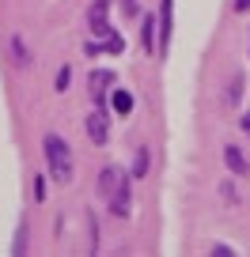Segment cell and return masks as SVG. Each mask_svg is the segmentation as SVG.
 Segmentation results:
<instances>
[{
	"label": "cell",
	"mask_w": 250,
	"mask_h": 257,
	"mask_svg": "<svg viewBox=\"0 0 250 257\" xmlns=\"http://www.w3.org/2000/svg\"><path fill=\"white\" fill-rule=\"evenodd\" d=\"M121 185H125V174H121L118 167H106V170H103V178H99V193H103L106 201H110V197L121 189Z\"/></svg>",
	"instance_id": "obj_4"
},
{
	"label": "cell",
	"mask_w": 250,
	"mask_h": 257,
	"mask_svg": "<svg viewBox=\"0 0 250 257\" xmlns=\"http://www.w3.org/2000/svg\"><path fill=\"white\" fill-rule=\"evenodd\" d=\"M12 53H16L19 64H27V49H23V38H12Z\"/></svg>",
	"instance_id": "obj_11"
},
{
	"label": "cell",
	"mask_w": 250,
	"mask_h": 257,
	"mask_svg": "<svg viewBox=\"0 0 250 257\" xmlns=\"http://www.w3.org/2000/svg\"><path fill=\"white\" fill-rule=\"evenodd\" d=\"M110 72H91V98H95V106H103L106 91H110Z\"/></svg>",
	"instance_id": "obj_6"
},
{
	"label": "cell",
	"mask_w": 250,
	"mask_h": 257,
	"mask_svg": "<svg viewBox=\"0 0 250 257\" xmlns=\"http://www.w3.org/2000/svg\"><path fill=\"white\" fill-rule=\"evenodd\" d=\"M133 174H148V152H144V148H140V152H137V170H133Z\"/></svg>",
	"instance_id": "obj_12"
},
{
	"label": "cell",
	"mask_w": 250,
	"mask_h": 257,
	"mask_svg": "<svg viewBox=\"0 0 250 257\" xmlns=\"http://www.w3.org/2000/svg\"><path fill=\"white\" fill-rule=\"evenodd\" d=\"M224 159H227V170H231V174H246V159H242L239 148H227Z\"/></svg>",
	"instance_id": "obj_9"
},
{
	"label": "cell",
	"mask_w": 250,
	"mask_h": 257,
	"mask_svg": "<svg viewBox=\"0 0 250 257\" xmlns=\"http://www.w3.org/2000/svg\"><path fill=\"white\" fill-rule=\"evenodd\" d=\"M250 8V0H235V12H246Z\"/></svg>",
	"instance_id": "obj_16"
},
{
	"label": "cell",
	"mask_w": 250,
	"mask_h": 257,
	"mask_svg": "<svg viewBox=\"0 0 250 257\" xmlns=\"http://www.w3.org/2000/svg\"><path fill=\"white\" fill-rule=\"evenodd\" d=\"M110 102H114V113H121V117H129V113H133V95H129V91H114V95H110Z\"/></svg>",
	"instance_id": "obj_8"
},
{
	"label": "cell",
	"mask_w": 250,
	"mask_h": 257,
	"mask_svg": "<svg viewBox=\"0 0 250 257\" xmlns=\"http://www.w3.org/2000/svg\"><path fill=\"white\" fill-rule=\"evenodd\" d=\"M88 137L95 140V144H106V137H110V125H106V113H103V106H99V110L88 117Z\"/></svg>",
	"instance_id": "obj_5"
},
{
	"label": "cell",
	"mask_w": 250,
	"mask_h": 257,
	"mask_svg": "<svg viewBox=\"0 0 250 257\" xmlns=\"http://www.w3.org/2000/svg\"><path fill=\"white\" fill-rule=\"evenodd\" d=\"M144 49L155 53V16H144Z\"/></svg>",
	"instance_id": "obj_10"
},
{
	"label": "cell",
	"mask_w": 250,
	"mask_h": 257,
	"mask_svg": "<svg viewBox=\"0 0 250 257\" xmlns=\"http://www.w3.org/2000/svg\"><path fill=\"white\" fill-rule=\"evenodd\" d=\"M46 163H49V174H53L57 182H68V178H72V152H68V144L57 137V133L46 137Z\"/></svg>",
	"instance_id": "obj_1"
},
{
	"label": "cell",
	"mask_w": 250,
	"mask_h": 257,
	"mask_svg": "<svg viewBox=\"0 0 250 257\" xmlns=\"http://www.w3.org/2000/svg\"><path fill=\"white\" fill-rule=\"evenodd\" d=\"M16 253H27V223H19V234H16Z\"/></svg>",
	"instance_id": "obj_13"
},
{
	"label": "cell",
	"mask_w": 250,
	"mask_h": 257,
	"mask_svg": "<svg viewBox=\"0 0 250 257\" xmlns=\"http://www.w3.org/2000/svg\"><path fill=\"white\" fill-rule=\"evenodd\" d=\"M106 12H110V0H95L91 4V12H88V23H91V34L95 38L88 42V53H103V42L110 38V19H106Z\"/></svg>",
	"instance_id": "obj_2"
},
{
	"label": "cell",
	"mask_w": 250,
	"mask_h": 257,
	"mask_svg": "<svg viewBox=\"0 0 250 257\" xmlns=\"http://www.w3.org/2000/svg\"><path fill=\"white\" fill-rule=\"evenodd\" d=\"M242 128H246V133H250V113H246V117H242Z\"/></svg>",
	"instance_id": "obj_17"
},
{
	"label": "cell",
	"mask_w": 250,
	"mask_h": 257,
	"mask_svg": "<svg viewBox=\"0 0 250 257\" xmlns=\"http://www.w3.org/2000/svg\"><path fill=\"white\" fill-rule=\"evenodd\" d=\"M65 87H68V64L57 72V91H65Z\"/></svg>",
	"instance_id": "obj_14"
},
{
	"label": "cell",
	"mask_w": 250,
	"mask_h": 257,
	"mask_svg": "<svg viewBox=\"0 0 250 257\" xmlns=\"http://www.w3.org/2000/svg\"><path fill=\"white\" fill-rule=\"evenodd\" d=\"M129 201H133V197H129V182H125V185L110 197V212H114V216H129Z\"/></svg>",
	"instance_id": "obj_7"
},
{
	"label": "cell",
	"mask_w": 250,
	"mask_h": 257,
	"mask_svg": "<svg viewBox=\"0 0 250 257\" xmlns=\"http://www.w3.org/2000/svg\"><path fill=\"white\" fill-rule=\"evenodd\" d=\"M121 8H125V12L133 16V12H137V0H121Z\"/></svg>",
	"instance_id": "obj_15"
},
{
	"label": "cell",
	"mask_w": 250,
	"mask_h": 257,
	"mask_svg": "<svg viewBox=\"0 0 250 257\" xmlns=\"http://www.w3.org/2000/svg\"><path fill=\"white\" fill-rule=\"evenodd\" d=\"M171 31H175V0H159V42H155V53H167L171 46Z\"/></svg>",
	"instance_id": "obj_3"
}]
</instances>
